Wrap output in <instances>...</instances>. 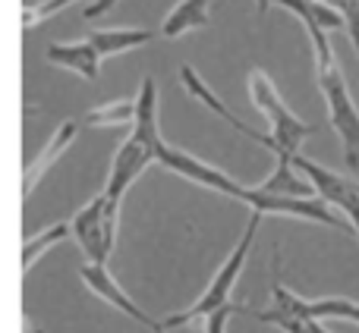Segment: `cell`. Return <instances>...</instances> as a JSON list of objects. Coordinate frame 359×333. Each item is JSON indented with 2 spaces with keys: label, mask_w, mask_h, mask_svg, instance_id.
Segmentation results:
<instances>
[{
  "label": "cell",
  "mask_w": 359,
  "mask_h": 333,
  "mask_svg": "<svg viewBox=\"0 0 359 333\" xmlns=\"http://www.w3.org/2000/svg\"><path fill=\"white\" fill-rule=\"evenodd\" d=\"M303 29L309 35L312 54H316V82L325 98V107H328V123L341 139L344 161L353 173H359V107L350 98L347 79H344L341 63L331 48V31L318 22H303Z\"/></svg>",
  "instance_id": "obj_1"
},
{
  "label": "cell",
  "mask_w": 359,
  "mask_h": 333,
  "mask_svg": "<svg viewBox=\"0 0 359 333\" xmlns=\"http://www.w3.org/2000/svg\"><path fill=\"white\" fill-rule=\"evenodd\" d=\"M249 98H252V104L259 107L268 120V132H271L274 145H278V148H274V157L284 164H293L299 155V148H303V142L318 129V126L303 123V120L284 104L278 85H274V82L268 79V73H262V69H252V73H249Z\"/></svg>",
  "instance_id": "obj_2"
},
{
  "label": "cell",
  "mask_w": 359,
  "mask_h": 333,
  "mask_svg": "<svg viewBox=\"0 0 359 333\" xmlns=\"http://www.w3.org/2000/svg\"><path fill=\"white\" fill-rule=\"evenodd\" d=\"M262 217H265L262 211H252V217H249V223H246V229H243L240 242H236L233 252L227 255V261H224V264L217 267V274L211 277L208 290H205L202 296H198L186 311L164 318V327H168V330H177V327H183V324L205 321V318H208L211 311H217L221 305H227V302H230V296H233V286H236V280H240L243 267H246L249 252H252V242H255V233H259Z\"/></svg>",
  "instance_id": "obj_3"
},
{
  "label": "cell",
  "mask_w": 359,
  "mask_h": 333,
  "mask_svg": "<svg viewBox=\"0 0 359 333\" xmlns=\"http://www.w3.org/2000/svg\"><path fill=\"white\" fill-rule=\"evenodd\" d=\"M243 204H249L252 211H262V214L299 217V220L318 223V227H334V229H341V233H347V236H356L353 223L318 195H274V192H265V189H259V185H252V189L246 185Z\"/></svg>",
  "instance_id": "obj_4"
},
{
  "label": "cell",
  "mask_w": 359,
  "mask_h": 333,
  "mask_svg": "<svg viewBox=\"0 0 359 333\" xmlns=\"http://www.w3.org/2000/svg\"><path fill=\"white\" fill-rule=\"evenodd\" d=\"M117 220H120V208L107 201V195H95L92 201L82 211H76L73 217V239L79 242V248L86 252L88 261L95 264H107L117 242Z\"/></svg>",
  "instance_id": "obj_5"
},
{
  "label": "cell",
  "mask_w": 359,
  "mask_h": 333,
  "mask_svg": "<svg viewBox=\"0 0 359 333\" xmlns=\"http://www.w3.org/2000/svg\"><path fill=\"white\" fill-rule=\"evenodd\" d=\"M158 164L168 166V170H174L177 176L189 179V183L205 185V189H211V192H221V195L236 198V201H243V195H246V185L236 183L230 173H224V170H217V166L205 164L202 157L189 155V151H183V148H174L168 139H164L161 148H158Z\"/></svg>",
  "instance_id": "obj_6"
},
{
  "label": "cell",
  "mask_w": 359,
  "mask_h": 333,
  "mask_svg": "<svg viewBox=\"0 0 359 333\" xmlns=\"http://www.w3.org/2000/svg\"><path fill=\"white\" fill-rule=\"evenodd\" d=\"M293 164H297V170L303 173V176H309V183L316 185L318 198H325L331 208H337L350 223H353L356 239H359V179H350V176H344V173H334V170L309 161V157H303V155H297V161Z\"/></svg>",
  "instance_id": "obj_7"
},
{
  "label": "cell",
  "mask_w": 359,
  "mask_h": 333,
  "mask_svg": "<svg viewBox=\"0 0 359 333\" xmlns=\"http://www.w3.org/2000/svg\"><path fill=\"white\" fill-rule=\"evenodd\" d=\"M271 302L278 311H287L293 318H306V321H353L359 324V302L344 296H328V299H303L290 292L287 286L274 283L271 286Z\"/></svg>",
  "instance_id": "obj_8"
},
{
  "label": "cell",
  "mask_w": 359,
  "mask_h": 333,
  "mask_svg": "<svg viewBox=\"0 0 359 333\" xmlns=\"http://www.w3.org/2000/svg\"><path fill=\"white\" fill-rule=\"evenodd\" d=\"M82 283L88 286V290L95 292V296L101 299V302H107L111 309H117L120 315H126L130 321L142 324L145 330L151 333H168V327H164V321H155L151 315H145L142 309H139L136 302H133L130 296H126L123 290H120V283L107 274V264H95V261H88V264H82Z\"/></svg>",
  "instance_id": "obj_9"
},
{
  "label": "cell",
  "mask_w": 359,
  "mask_h": 333,
  "mask_svg": "<svg viewBox=\"0 0 359 333\" xmlns=\"http://www.w3.org/2000/svg\"><path fill=\"white\" fill-rule=\"evenodd\" d=\"M180 85H183V88H186V92H189V94H192V98H196V101H198V104H205V107H208V111H211V113H215V117L227 120V123H230V126H233V129H236V132H240V136L252 139V142H259V145H262V148H268V151H271V155H274V148H278V145H274L271 132H255V129H252V126H246V123H243V120H240V117H236V113H233V111H230V107H227V104H224V101H221V98H217V94H215V92H211V85H208V82H205V79H202V76H198V73H196V69H192V66H189V63H186V66H180Z\"/></svg>",
  "instance_id": "obj_10"
},
{
  "label": "cell",
  "mask_w": 359,
  "mask_h": 333,
  "mask_svg": "<svg viewBox=\"0 0 359 333\" xmlns=\"http://www.w3.org/2000/svg\"><path fill=\"white\" fill-rule=\"evenodd\" d=\"M44 60L54 63V66L69 69V73H76V76H82L86 82H98L101 60H104V57L98 54V48L92 44V38H82V41H54V44H48Z\"/></svg>",
  "instance_id": "obj_11"
},
{
  "label": "cell",
  "mask_w": 359,
  "mask_h": 333,
  "mask_svg": "<svg viewBox=\"0 0 359 333\" xmlns=\"http://www.w3.org/2000/svg\"><path fill=\"white\" fill-rule=\"evenodd\" d=\"M79 136V120H63L60 126L54 129V136L48 139V145H44L41 151H38V157L25 166V176H22V198H29L32 192L38 189V183L44 179V173H50V166L60 161V155L73 145V139Z\"/></svg>",
  "instance_id": "obj_12"
},
{
  "label": "cell",
  "mask_w": 359,
  "mask_h": 333,
  "mask_svg": "<svg viewBox=\"0 0 359 333\" xmlns=\"http://www.w3.org/2000/svg\"><path fill=\"white\" fill-rule=\"evenodd\" d=\"M211 19V0H180L161 22L164 38H183L196 29H205Z\"/></svg>",
  "instance_id": "obj_13"
},
{
  "label": "cell",
  "mask_w": 359,
  "mask_h": 333,
  "mask_svg": "<svg viewBox=\"0 0 359 333\" xmlns=\"http://www.w3.org/2000/svg\"><path fill=\"white\" fill-rule=\"evenodd\" d=\"M139 120V98H120V101H107L101 107L82 117V123L88 126H114V129H133Z\"/></svg>",
  "instance_id": "obj_14"
},
{
  "label": "cell",
  "mask_w": 359,
  "mask_h": 333,
  "mask_svg": "<svg viewBox=\"0 0 359 333\" xmlns=\"http://www.w3.org/2000/svg\"><path fill=\"white\" fill-rule=\"evenodd\" d=\"M88 38H92V44L98 48L101 57H114V54H123V50L149 44L151 38H155V31H149V29H98Z\"/></svg>",
  "instance_id": "obj_15"
},
{
  "label": "cell",
  "mask_w": 359,
  "mask_h": 333,
  "mask_svg": "<svg viewBox=\"0 0 359 333\" xmlns=\"http://www.w3.org/2000/svg\"><path fill=\"white\" fill-rule=\"evenodd\" d=\"M259 189L274 192V195H318L316 185L309 183V176H299L297 164H284V161L274 164L271 176H268Z\"/></svg>",
  "instance_id": "obj_16"
},
{
  "label": "cell",
  "mask_w": 359,
  "mask_h": 333,
  "mask_svg": "<svg viewBox=\"0 0 359 333\" xmlns=\"http://www.w3.org/2000/svg\"><path fill=\"white\" fill-rule=\"evenodd\" d=\"M69 236H73V227H69V223H50V227L41 229V233H32L29 239L22 242V271H32L35 261L41 258L44 252H50V248L60 246V242L69 239Z\"/></svg>",
  "instance_id": "obj_17"
},
{
  "label": "cell",
  "mask_w": 359,
  "mask_h": 333,
  "mask_svg": "<svg viewBox=\"0 0 359 333\" xmlns=\"http://www.w3.org/2000/svg\"><path fill=\"white\" fill-rule=\"evenodd\" d=\"M79 3V0H41V3H32V6H22V29H35V25L48 22L50 16L63 13L67 6Z\"/></svg>",
  "instance_id": "obj_18"
},
{
  "label": "cell",
  "mask_w": 359,
  "mask_h": 333,
  "mask_svg": "<svg viewBox=\"0 0 359 333\" xmlns=\"http://www.w3.org/2000/svg\"><path fill=\"white\" fill-rule=\"evenodd\" d=\"M252 318H259L262 324H274V327H280L284 333H312L309 324H306V318H293V315H287V311H278V309H271V311H252Z\"/></svg>",
  "instance_id": "obj_19"
},
{
  "label": "cell",
  "mask_w": 359,
  "mask_h": 333,
  "mask_svg": "<svg viewBox=\"0 0 359 333\" xmlns=\"http://www.w3.org/2000/svg\"><path fill=\"white\" fill-rule=\"evenodd\" d=\"M230 315H252V311H249L246 305H233V302L221 305L217 311H211V315L205 318V333H227Z\"/></svg>",
  "instance_id": "obj_20"
},
{
  "label": "cell",
  "mask_w": 359,
  "mask_h": 333,
  "mask_svg": "<svg viewBox=\"0 0 359 333\" xmlns=\"http://www.w3.org/2000/svg\"><path fill=\"white\" fill-rule=\"evenodd\" d=\"M117 6V0H92L86 6V19H98V16H107V13Z\"/></svg>",
  "instance_id": "obj_21"
},
{
  "label": "cell",
  "mask_w": 359,
  "mask_h": 333,
  "mask_svg": "<svg viewBox=\"0 0 359 333\" xmlns=\"http://www.w3.org/2000/svg\"><path fill=\"white\" fill-rule=\"evenodd\" d=\"M325 3H331L334 10H341L344 16H347V13H353V10H359V0H325Z\"/></svg>",
  "instance_id": "obj_22"
},
{
  "label": "cell",
  "mask_w": 359,
  "mask_h": 333,
  "mask_svg": "<svg viewBox=\"0 0 359 333\" xmlns=\"http://www.w3.org/2000/svg\"><path fill=\"white\" fill-rule=\"evenodd\" d=\"M255 3V13H268V6L274 3V0H252Z\"/></svg>",
  "instance_id": "obj_23"
}]
</instances>
